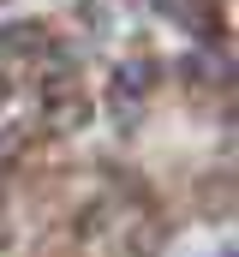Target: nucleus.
I'll return each mask as SVG.
<instances>
[{
  "mask_svg": "<svg viewBox=\"0 0 239 257\" xmlns=\"http://www.w3.org/2000/svg\"><path fill=\"white\" fill-rule=\"evenodd\" d=\"M150 90H156V60H144V54L114 60V72H108V114H114L120 132L138 126V108L150 102Z\"/></svg>",
  "mask_w": 239,
  "mask_h": 257,
  "instance_id": "obj_1",
  "label": "nucleus"
},
{
  "mask_svg": "<svg viewBox=\"0 0 239 257\" xmlns=\"http://www.w3.org/2000/svg\"><path fill=\"white\" fill-rule=\"evenodd\" d=\"M90 114H96V102H90L84 90H66V96H48V102H42V120H48V132H54V138L84 132V126H90Z\"/></svg>",
  "mask_w": 239,
  "mask_h": 257,
  "instance_id": "obj_2",
  "label": "nucleus"
},
{
  "mask_svg": "<svg viewBox=\"0 0 239 257\" xmlns=\"http://www.w3.org/2000/svg\"><path fill=\"white\" fill-rule=\"evenodd\" d=\"M0 54H6V60H30V54H42V24H36V18H12V24H0Z\"/></svg>",
  "mask_w": 239,
  "mask_h": 257,
  "instance_id": "obj_3",
  "label": "nucleus"
},
{
  "mask_svg": "<svg viewBox=\"0 0 239 257\" xmlns=\"http://www.w3.org/2000/svg\"><path fill=\"white\" fill-rule=\"evenodd\" d=\"M179 72H185L191 84H221V78H227V54H221V48H191V54L179 60Z\"/></svg>",
  "mask_w": 239,
  "mask_h": 257,
  "instance_id": "obj_4",
  "label": "nucleus"
}]
</instances>
